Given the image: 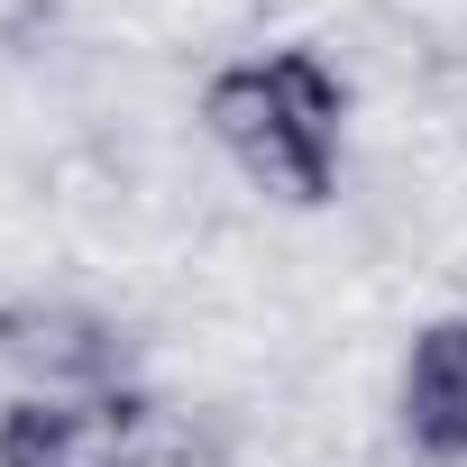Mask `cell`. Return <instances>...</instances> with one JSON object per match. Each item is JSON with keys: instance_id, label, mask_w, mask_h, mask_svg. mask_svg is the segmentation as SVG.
Listing matches in <instances>:
<instances>
[{"instance_id": "6da1fadb", "label": "cell", "mask_w": 467, "mask_h": 467, "mask_svg": "<svg viewBox=\"0 0 467 467\" xmlns=\"http://www.w3.org/2000/svg\"><path fill=\"white\" fill-rule=\"evenodd\" d=\"M202 129L248 183H266L294 211H321L339 192V156H348V74L321 47H266L239 65H211Z\"/></svg>"}, {"instance_id": "7a4b0ae2", "label": "cell", "mask_w": 467, "mask_h": 467, "mask_svg": "<svg viewBox=\"0 0 467 467\" xmlns=\"http://www.w3.org/2000/svg\"><path fill=\"white\" fill-rule=\"evenodd\" d=\"M156 394H10L0 403V467H147Z\"/></svg>"}, {"instance_id": "3957f363", "label": "cell", "mask_w": 467, "mask_h": 467, "mask_svg": "<svg viewBox=\"0 0 467 467\" xmlns=\"http://www.w3.org/2000/svg\"><path fill=\"white\" fill-rule=\"evenodd\" d=\"M0 367L28 394H110L129 385V339L110 312L74 294H19L0 303Z\"/></svg>"}, {"instance_id": "277c9868", "label": "cell", "mask_w": 467, "mask_h": 467, "mask_svg": "<svg viewBox=\"0 0 467 467\" xmlns=\"http://www.w3.org/2000/svg\"><path fill=\"white\" fill-rule=\"evenodd\" d=\"M394 431L421 467H467V312L412 330L394 367Z\"/></svg>"}, {"instance_id": "5b68a950", "label": "cell", "mask_w": 467, "mask_h": 467, "mask_svg": "<svg viewBox=\"0 0 467 467\" xmlns=\"http://www.w3.org/2000/svg\"><path fill=\"white\" fill-rule=\"evenodd\" d=\"M65 19V0H0V56H37Z\"/></svg>"}]
</instances>
